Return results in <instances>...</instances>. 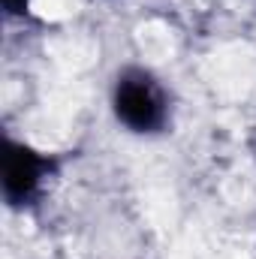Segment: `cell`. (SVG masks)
Here are the masks:
<instances>
[{
    "label": "cell",
    "instance_id": "6da1fadb",
    "mask_svg": "<svg viewBox=\"0 0 256 259\" xmlns=\"http://www.w3.org/2000/svg\"><path fill=\"white\" fill-rule=\"evenodd\" d=\"M109 115L133 139H160L175 121L172 91L151 66L124 64L109 81Z\"/></svg>",
    "mask_w": 256,
    "mask_h": 259
},
{
    "label": "cell",
    "instance_id": "7a4b0ae2",
    "mask_svg": "<svg viewBox=\"0 0 256 259\" xmlns=\"http://www.w3.org/2000/svg\"><path fill=\"white\" fill-rule=\"evenodd\" d=\"M64 160L55 151H46L21 136L6 133L3 136V154H0V193L9 211L30 214L36 211L52 184L61 175Z\"/></svg>",
    "mask_w": 256,
    "mask_h": 259
},
{
    "label": "cell",
    "instance_id": "3957f363",
    "mask_svg": "<svg viewBox=\"0 0 256 259\" xmlns=\"http://www.w3.org/2000/svg\"><path fill=\"white\" fill-rule=\"evenodd\" d=\"M0 6H3L6 21H27L30 9H33V0H0Z\"/></svg>",
    "mask_w": 256,
    "mask_h": 259
}]
</instances>
